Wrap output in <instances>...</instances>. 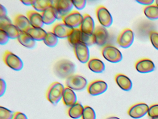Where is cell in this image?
I'll use <instances>...</instances> for the list:
<instances>
[{"label": "cell", "instance_id": "6da1fadb", "mask_svg": "<svg viewBox=\"0 0 158 119\" xmlns=\"http://www.w3.org/2000/svg\"><path fill=\"white\" fill-rule=\"evenodd\" d=\"M74 63L67 59H62L57 61L53 67V71L57 77L61 79H67L73 75L75 72Z\"/></svg>", "mask_w": 158, "mask_h": 119}, {"label": "cell", "instance_id": "7a4b0ae2", "mask_svg": "<svg viewBox=\"0 0 158 119\" xmlns=\"http://www.w3.org/2000/svg\"><path fill=\"white\" fill-rule=\"evenodd\" d=\"M64 86L59 82H54L50 85L46 93L47 99L53 105H56L62 99Z\"/></svg>", "mask_w": 158, "mask_h": 119}, {"label": "cell", "instance_id": "3957f363", "mask_svg": "<svg viewBox=\"0 0 158 119\" xmlns=\"http://www.w3.org/2000/svg\"><path fill=\"white\" fill-rule=\"evenodd\" d=\"M102 55L106 60L111 63H118L123 59V55L121 51L111 45H106L102 47Z\"/></svg>", "mask_w": 158, "mask_h": 119}, {"label": "cell", "instance_id": "277c9868", "mask_svg": "<svg viewBox=\"0 0 158 119\" xmlns=\"http://www.w3.org/2000/svg\"><path fill=\"white\" fill-rule=\"evenodd\" d=\"M3 60L6 65L14 70H21L23 67V63L22 60L9 50H6L4 52Z\"/></svg>", "mask_w": 158, "mask_h": 119}, {"label": "cell", "instance_id": "5b68a950", "mask_svg": "<svg viewBox=\"0 0 158 119\" xmlns=\"http://www.w3.org/2000/svg\"><path fill=\"white\" fill-rule=\"evenodd\" d=\"M66 87L73 90L81 91L85 88L87 85V81L85 78L81 75L73 74L66 79Z\"/></svg>", "mask_w": 158, "mask_h": 119}, {"label": "cell", "instance_id": "8992f818", "mask_svg": "<svg viewBox=\"0 0 158 119\" xmlns=\"http://www.w3.org/2000/svg\"><path fill=\"white\" fill-rule=\"evenodd\" d=\"M53 6L58 15L57 19H62L63 17L71 12L73 5L70 0H56L53 1Z\"/></svg>", "mask_w": 158, "mask_h": 119}, {"label": "cell", "instance_id": "52a82bcc", "mask_svg": "<svg viewBox=\"0 0 158 119\" xmlns=\"http://www.w3.org/2000/svg\"><path fill=\"white\" fill-rule=\"evenodd\" d=\"M96 15L102 26L110 27L113 23V18L109 10L103 6H99L96 9Z\"/></svg>", "mask_w": 158, "mask_h": 119}, {"label": "cell", "instance_id": "ba28073f", "mask_svg": "<svg viewBox=\"0 0 158 119\" xmlns=\"http://www.w3.org/2000/svg\"><path fill=\"white\" fill-rule=\"evenodd\" d=\"M134 41V33L131 29H124L118 35L117 42L119 46L123 48L130 47Z\"/></svg>", "mask_w": 158, "mask_h": 119}, {"label": "cell", "instance_id": "9c48e42d", "mask_svg": "<svg viewBox=\"0 0 158 119\" xmlns=\"http://www.w3.org/2000/svg\"><path fill=\"white\" fill-rule=\"evenodd\" d=\"M63 22L73 29H76L81 25L83 16L77 11H73L63 17Z\"/></svg>", "mask_w": 158, "mask_h": 119}, {"label": "cell", "instance_id": "30bf717a", "mask_svg": "<svg viewBox=\"0 0 158 119\" xmlns=\"http://www.w3.org/2000/svg\"><path fill=\"white\" fill-rule=\"evenodd\" d=\"M108 89V85L102 80H97L89 84L87 88L88 93L93 96L98 95L104 93Z\"/></svg>", "mask_w": 158, "mask_h": 119}, {"label": "cell", "instance_id": "8fae6325", "mask_svg": "<svg viewBox=\"0 0 158 119\" xmlns=\"http://www.w3.org/2000/svg\"><path fill=\"white\" fill-rule=\"evenodd\" d=\"M73 46L76 57L81 63H87L89 60V52L88 46L82 42H78Z\"/></svg>", "mask_w": 158, "mask_h": 119}, {"label": "cell", "instance_id": "7c38bea8", "mask_svg": "<svg viewBox=\"0 0 158 119\" xmlns=\"http://www.w3.org/2000/svg\"><path fill=\"white\" fill-rule=\"evenodd\" d=\"M96 44L99 46H105L109 39V33L105 27L98 25L95 27L94 33Z\"/></svg>", "mask_w": 158, "mask_h": 119}, {"label": "cell", "instance_id": "4fadbf2b", "mask_svg": "<svg viewBox=\"0 0 158 119\" xmlns=\"http://www.w3.org/2000/svg\"><path fill=\"white\" fill-rule=\"evenodd\" d=\"M73 29L67 26L64 22H59L53 26L52 32L58 38L63 39L68 38L73 32Z\"/></svg>", "mask_w": 158, "mask_h": 119}, {"label": "cell", "instance_id": "5bb4252c", "mask_svg": "<svg viewBox=\"0 0 158 119\" xmlns=\"http://www.w3.org/2000/svg\"><path fill=\"white\" fill-rule=\"evenodd\" d=\"M148 106L145 103L135 104L131 107L128 111L129 116L134 119L141 118L147 114L148 111Z\"/></svg>", "mask_w": 158, "mask_h": 119}, {"label": "cell", "instance_id": "9a60e30c", "mask_svg": "<svg viewBox=\"0 0 158 119\" xmlns=\"http://www.w3.org/2000/svg\"><path fill=\"white\" fill-rule=\"evenodd\" d=\"M135 67L136 70L140 73H148L154 70L155 65L149 59L143 58L136 62Z\"/></svg>", "mask_w": 158, "mask_h": 119}, {"label": "cell", "instance_id": "2e32d148", "mask_svg": "<svg viewBox=\"0 0 158 119\" xmlns=\"http://www.w3.org/2000/svg\"><path fill=\"white\" fill-rule=\"evenodd\" d=\"M95 29V23L92 18L89 14H85L83 21L79 26L80 31L86 34H92Z\"/></svg>", "mask_w": 158, "mask_h": 119}, {"label": "cell", "instance_id": "e0dca14e", "mask_svg": "<svg viewBox=\"0 0 158 119\" xmlns=\"http://www.w3.org/2000/svg\"><path fill=\"white\" fill-rule=\"evenodd\" d=\"M14 23L22 32H26L32 27L27 17L22 14H19L15 16Z\"/></svg>", "mask_w": 158, "mask_h": 119}, {"label": "cell", "instance_id": "ac0fdd59", "mask_svg": "<svg viewBox=\"0 0 158 119\" xmlns=\"http://www.w3.org/2000/svg\"><path fill=\"white\" fill-rule=\"evenodd\" d=\"M27 17L29 20L32 27L42 28L44 26L42 15L37 11L33 10L28 11L27 13Z\"/></svg>", "mask_w": 158, "mask_h": 119}, {"label": "cell", "instance_id": "d6986e66", "mask_svg": "<svg viewBox=\"0 0 158 119\" xmlns=\"http://www.w3.org/2000/svg\"><path fill=\"white\" fill-rule=\"evenodd\" d=\"M62 99L64 104L68 107H71L77 102V98L75 93L73 89L68 87H64Z\"/></svg>", "mask_w": 158, "mask_h": 119}, {"label": "cell", "instance_id": "ffe728a7", "mask_svg": "<svg viewBox=\"0 0 158 119\" xmlns=\"http://www.w3.org/2000/svg\"><path fill=\"white\" fill-rule=\"evenodd\" d=\"M115 81L118 86L123 90L128 91L132 88V81L125 74L122 73L116 74Z\"/></svg>", "mask_w": 158, "mask_h": 119}, {"label": "cell", "instance_id": "44dd1931", "mask_svg": "<svg viewBox=\"0 0 158 119\" xmlns=\"http://www.w3.org/2000/svg\"><path fill=\"white\" fill-rule=\"evenodd\" d=\"M41 15L44 24L47 25L52 24L58 19L57 12L53 6L42 12Z\"/></svg>", "mask_w": 158, "mask_h": 119}, {"label": "cell", "instance_id": "7402d4cb", "mask_svg": "<svg viewBox=\"0 0 158 119\" xmlns=\"http://www.w3.org/2000/svg\"><path fill=\"white\" fill-rule=\"evenodd\" d=\"M87 66L91 71L96 73H101L104 71L105 68L104 63L99 59L93 58L89 60Z\"/></svg>", "mask_w": 158, "mask_h": 119}, {"label": "cell", "instance_id": "603a6c76", "mask_svg": "<svg viewBox=\"0 0 158 119\" xmlns=\"http://www.w3.org/2000/svg\"><path fill=\"white\" fill-rule=\"evenodd\" d=\"M17 40L22 45L28 48H34L36 45V41L25 32L21 31Z\"/></svg>", "mask_w": 158, "mask_h": 119}, {"label": "cell", "instance_id": "cb8c5ba5", "mask_svg": "<svg viewBox=\"0 0 158 119\" xmlns=\"http://www.w3.org/2000/svg\"><path fill=\"white\" fill-rule=\"evenodd\" d=\"M26 32L35 41H43L47 34L46 31L42 28L33 27H31Z\"/></svg>", "mask_w": 158, "mask_h": 119}, {"label": "cell", "instance_id": "d4e9b609", "mask_svg": "<svg viewBox=\"0 0 158 119\" xmlns=\"http://www.w3.org/2000/svg\"><path fill=\"white\" fill-rule=\"evenodd\" d=\"M84 107L79 102L69 108L68 110V114L69 117L74 119H77L82 117L84 111Z\"/></svg>", "mask_w": 158, "mask_h": 119}, {"label": "cell", "instance_id": "484cf974", "mask_svg": "<svg viewBox=\"0 0 158 119\" xmlns=\"http://www.w3.org/2000/svg\"><path fill=\"white\" fill-rule=\"evenodd\" d=\"M32 7L36 11L44 12L53 6V1L50 0H33Z\"/></svg>", "mask_w": 158, "mask_h": 119}, {"label": "cell", "instance_id": "4316f807", "mask_svg": "<svg viewBox=\"0 0 158 119\" xmlns=\"http://www.w3.org/2000/svg\"><path fill=\"white\" fill-rule=\"evenodd\" d=\"M1 29L4 31L9 38L12 39H17L21 32L19 29L13 24L6 25Z\"/></svg>", "mask_w": 158, "mask_h": 119}, {"label": "cell", "instance_id": "83f0119b", "mask_svg": "<svg viewBox=\"0 0 158 119\" xmlns=\"http://www.w3.org/2000/svg\"><path fill=\"white\" fill-rule=\"evenodd\" d=\"M143 11L145 16L149 19H158V6L156 4L146 6Z\"/></svg>", "mask_w": 158, "mask_h": 119}, {"label": "cell", "instance_id": "f1b7e54d", "mask_svg": "<svg viewBox=\"0 0 158 119\" xmlns=\"http://www.w3.org/2000/svg\"><path fill=\"white\" fill-rule=\"evenodd\" d=\"M58 38L52 32L47 33L45 39L43 40L44 43L49 47H54L58 43Z\"/></svg>", "mask_w": 158, "mask_h": 119}, {"label": "cell", "instance_id": "f546056e", "mask_svg": "<svg viewBox=\"0 0 158 119\" xmlns=\"http://www.w3.org/2000/svg\"><path fill=\"white\" fill-rule=\"evenodd\" d=\"M80 42L83 43L87 46H90L96 44L94 34H86L81 32Z\"/></svg>", "mask_w": 158, "mask_h": 119}, {"label": "cell", "instance_id": "4dcf8cb0", "mask_svg": "<svg viewBox=\"0 0 158 119\" xmlns=\"http://www.w3.org/2000/svg\"><path fill=\"white\" fill-rule=\"evenodd\" d=\"M81 31L78 28L74 29L73 32L67 38L68 42L72 46H74L77 43L80 42Z\"/></svg>", "mask_w": 158, "mask_h": 119}, {"label": "cell", "instance_id": "1f68e13d", "mask_svg": "<svg viewBox=\"0 0 158 119\" xmlns=\"http://www.w3.org/2000/svg\"><path fill=\"white\" fill-rule=\"evenodd\" d=\"M82 118V119H96V115L95 111L89 106H85Z\"/></svg>", "mask_w": 158, "mask_h": 119}, {"label": "cell", "instance_id": "d6a6232c", "mask_svg": "<svg viewBox=\"0 0 158 119\" xmlns=\"http://www.w3.org/2000/svg\"><path fill=\"white\" fill-rule=\"evenodd\" d=\"M14 113L12 111L4 108L0 107V119H13Z\"/></svg>", "mask_w": 158, "mask_h": 119}, {"label": "cell", "instance_id": "836d02e7", "mask_svg": "<svg viewBox=\"0 0 158 119\" xmlns=\"http://www.w3.org/2000/svg\"><path fill=\"white\" fill-rule=\"evenodd\" d=\"M150 40L154 48L158 50V33L156 31L151 32Z\"/></svg>", "mask_w": 158, "mask_h": 119}, {"label": "cell", "instance_id": "e575fe53", "mask_svg": "<svg viewBox=\"0 0 158 119\" xmlns=\"http://www.w3.org/2000/svg\"><path fill=\"white\" fill-rule=\"evenodd\" d=\"M148 114L152 118L158 117V104L152 105L149 108Z\"/></svg>", "mask_w": 158, "mask_h": 119}, {"label": "cell", "instance_id": "d590c367", "mask_svg": "<svg viewBox=\"0 0 158 119\" xmlns=\"http://www.w3.org/2000/svg\"><path fill=\"white\" fill-rule=\"evenodd\" d=\"M72 1L74 6L78 10L84 9L86 4V1L85 0H74Z\"/></svg>", "mask_w": 158, "mask_h": 119}, {"label": "cell", "instance_id": "8d00e7d4", "mask_svg": "<svg viewBox=\"0 0 158 119\" xmlns=\"http://www.w3.org/2000/svg\"><path fill=\"white\" fill-rule=\"evenodd\" d=\"M9 39L10 38L6 32L0 29V44L1 45L6 44L9 42Z\"/></svg>", "mask_w": 158, "mask_h": 119}, {"label": "cell", "instance_id": "74e56055", "mask_svg": "<svg viewBox=\"0 0 158 119\" xmlns=\"http://www.w3.org/2000/svg\"><path fill=\"white\" fill-rule=\"evenodd\" d=\"M12 24L11 20L8 17L5 16L0 17V29H2L6 25Z\"/></svg>", "mask_w": 158, "mask_h": 119}, {"label": "cell", "instance_id": "f35d334b", "mask_svg": "<svg viewBox=\"0 0 158 119\" xmlns=\"http://www.w3.org/2000/svg\"><path fill=\"white\" fill-rule=\"evenodd\" d=\"M6 87H7V85H6V82L3 79H1V82H0V96L1 97L2 96L5 94Z\"/></svg>", "mask_w": 158, "mask_h": 119}, {"label": "cell", "instance_id": "ab89813d", "mask_svg": "<svg viewBox=\"0 0 158 119\" xmlns=\"http://www.w3.org/2000/svg\"><path fill=\"white\" fill-rule=\"evenodd\" d=\"M13 119H28L24 113L20 112H16L14 113Z\"/></svg>", "mask_w": 158, "mask_h": 119}, {"label": "cell", "instance_id": "60d3db41", "mask_svg": "<svg viewBox=\"0 0 158 119\" xmlns=\"http://www.w3.org/2000/svg\"><path fill=\"white\" fill-rule=\"evenodd\" d=\"M136 2L140 4L144 5L147 6L151 5L154 2L153 0H137Z\"/></svg>", "mask_w": 158, "mask_h": 119}, {"label": "cell", "instance_id": "b9f144b4", "mask_svg": "<svg viewBox=\"0 0 158 119\" xmlns=\"http://www.w3.org/2000/svg\"><path fill=\"white\" fill-rule=\"evenodd\" d=\"M7 9L2 5L0 4V17L7 16Z\"/></svg>", "mask_w": 158, "mask_h": 119}, {"label": "cell", "instance_id": "7bdbcfd3", "mask_svg": "<svg viewBox=\"0 0 158 119\" xmlns=\"http://www.w3.org/2000/svg\"><path fill=\"white\" fill-rule=\"evenodd\" d=\"M21 2L23 3L26 6H30L32 5L33 3V0H27V1H21Z\"/></svg>", "mask_w": 158, "mask_h": 119}, {"label": "cell", "instance_id": "ee69618b", "mask_svg": "<svg viewBox=\"0 0 158 119\" xmlns=\"http://www.w3.org/2000/svg\"><path fill=\"white\" fill-rule=\"evenodd\" d=\"M106 119H120L118 117H109V118H107Z\"/></svg>", "mask_w": 158, "mask_h": 119}, {"label": "cell", "instance_id": "f6af8a7d", "mask_svg": "<svg viewBox=\"0 0 158 119\" xmlns=\"http://www.w3.org/2000/svg\"><path fill=\"white\" fill-rule=\"evenodd\" d=\"M156 5L158 6V0H157V1H156Z\"/></svg>", "mask_w": 158, "mask_h": 119}, {"label": "cell", "instance_id": "bcb514c9", "mask_svg": "<svg viewBox=\"0 0 158 119\" xmlns=\"http://www.w3.org/2000/svg\"><path fill=\"white\" fill-rule=\"evenodd\" d=\"M152 119H158V117H154V118H152Z\"/></svg>", "mask_w": 158, "mask_h": 119}]
</instances>
